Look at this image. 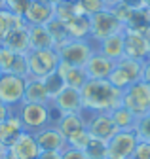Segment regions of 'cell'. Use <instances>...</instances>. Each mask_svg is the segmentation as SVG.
<instances>
[{
    "mask_svg": "<svg viewBox=\"0 0 150 159\" xmlns=\"http://www.w3.org/2000/svg\"><path fill=\"white\" fill-rule=\"evenodd\" d=\"M67 25V30H68V36L70 38H76V40H86L89 38V17L87 15H76L72 17L70 21L65 23Z\"/></svg>",
    "mask_w": 150,
    "mask_h": 159,
    "instance_id": "cell-24",
    "label": "cell"
},
{
    "mask_svg": "<svg viewBox=\"0 0 150 159\" xmlns=\"http://www.w3.org/2000/svg\"><path fill=\"white\" fill-rule=\"evenodd\" d=\"M131 159H150V140H139Z\"/></svg>",
    "mask_w": 150,
    "mask_h": 159,
    "instance_id": "cell-37",
    "label": "cell"
},
{
    "mask_svg": "<svg viewBox=\"0 0 150 159\" xmlns=\"http://www.w3.org/2000/svg\"><path fill=\"white\" fill-rule=\"evenodd\" d=\"M42 84H44V87H46L49 98H53L57 93H61L63 87H65V82H63V78L57 74V70L51 72V74H48L46 78H42Z\"/></svg>",
    "mask_w": 150,
    "mask_h": 159,
    "instance_id": "cell-29",
    "label": "cell"
},
{
    "mask_svg": "<svg viewBox=\"0 0 150 159\" xmlns=\"http://www.w3.org/2000/svg\"><path fill=\"white\" fill-rule=\"evenodd\" d=\"M48 2H49V4H53V6H57L59 2H63V0H48Z\"/></svg>",
    "mask_w": 150,
    "mask_h": 159,
    "instance_id": "cell-44",
    "label": "cell"
},
{
    "mask_svg": "<svg viewBox=\"0 0 150 159\" xmlns=\"http://www.w3.org/2000/svg\"><path fill=\"white\" fill-rule=\"evenodd\" d=\"M15 114L19 116L21 125L29 133H36L51 123V108L49 104H34V102H21L15 108Z\"/></svg>",
    "mask_w": 150,
    "mask_h": 159,
    "instance_id": "cell-3",
    "label": "cell"
},
{
    "mask_svg": "<svg viewBox=\"0 0 150 159\" xmlns=\"http://www.w3.org/2000/svg\"><path fill=\"white\" fill-rule=\"evenodd\" d=\"M114 65H116L114 61H110L103 53L95 51L89 57V61L84 65V70H86L87 80H108L110 72L114 70Z\"/></svg>",
    "mask_w": 150,
    "mask_h": 159,
    "instance_id": "cell-15",
    "label": "cell"
},
{
    "mask_svg": "<svg viewBox=\"0 0 150 159\" xmlns=\"http://www.w3.org/2000/svg\"><path fill=\"white\" fill-rule=\"evenodd\" d=\"M55 17V6L49 4L48 0H30L23 13V21L27 27H38V25H48Z\"/></svg>",
    "mask_w": 150,
    "mask_h": 159,
    "instance_id": "cell-10",
    "label": "cell"
},
{
    "mask_svg": "<svg viewBox=\"0 0 150 159\" xmlns=\"http://www.w3.org/2000/svg\"><path fill=\"white\" fill-rule=\"evenodd\" d=\"M4 155H6V148H4V146H2V144H0V159H2V157H4Z\"/></svg>",
    "mask_w": 150,
    "mask_h": 159,
    "instance_id": "cell-43",
    "label": "cell"
},
{
    "mask_svg": "<svg viewBox=\"0 0 150 159\" xmlns=\"http://www.w3.org/2000/svg\"><path fill=\"white\" fill-rule=\"evenodd\" d=\"M49 95L42 84V80L36 78H27V85H25V95H23V102H34V104H49Z\"/></svg>",
    "mask_w": 150,
    "mask_h": 159,
    "instance_id": "cell-21",
    "label": "cell"
},
{
    "mask_svg": "<svg viewBox=\"0 0 150 159\" xmlns=\"http://www.w3.org/2000/svg\"><path fill=\"white\" fill-rule=\"evenodd\" d=\"M12 114H13V108H10V106H6V104L0 102V123L6 121V119H8Z\"/></svg>",
    "mask_w": 150,
    "mask_h": 159,
    "instance_id": "cell-40",
    "label": "cell"
},
{
    "mask_svg": "<svg viewBox=\"0 0 150 159\" xmlns=\"http://www.w3.org/2000/svg\"><path fill=\"white\" fill-rule=\"evenodd\" d=\"M59 59L67 65H72V66H82L89 61V57L97 51V44L93 40L86 38V40H76V38H70L67 42L59 44L55 48Z\"/></svg>",
    "mask_w": 150,
    "mask_h": 159,
    "instance_id": "cell-2",
    "label": "cell"
},
{
    "mask_svg": "<svg viewBox=\"0 0 150 159\" xmlns=\"http://www.w3.org/2000/svg\"><path fill=\"white\" fill-rule=\"evenodd\" d=\"M76 15H82L78 6H76V0H63V2H59L55 6V19H59L63 23L70 21V19L76 17Z\"/></svg>",
    "mask_w": 150,
    "mask_h": 159,
    "instance_id": "cell-27",
    "label": "cell"
},
{
    "mask_svg": "<svg viewBox=\"0 0 150 159\" xmlns=\"http://www.w3.org/2000/svg\"><path fill=\"white\" fill-rule=\"evenodd\" d=\"M61 159H87V155H86V152H82V150H74V148H65L63 152H61Z\"/></svg>",
    "mask_w": 150,
    "mask_h": 159,
    "instance_id": "cell-38",
    "label": "cell"
},
{
    "mask_svg": "<svg viewBox=\"0 0 150 159\" xmlns=\"http://www.w3.org/2000/svg\"><path fill=\"white\" fill-rule=\"evenodd\" d=\"M139 136V140H150V114L137 119V125L133 129Z\"/></svg>",
    "mask_w": 150,
    "mask_h": 159,
    "instance_id": "cell-34",
    "label": "cell"
},
{
    "mask_svg": "<svg viewBox=\"0 0 150 159\" xmlns=\"http://www.w3.org/2000/svg\"><path fill=\"white\" fill-rule=\"evenodd\" d=\"M19 53L8 49L6 46H0V74H12L13 63Z\"/></svg>",
    "mask_w": 150,
    "mask_h": 159,
    "instance_id": "cell-32",
    "label": "cell"
},
{
    "mask_svg": "<svg viewBox=\"0 0 150 159\" xmlns=\"http://www.w3.org/2000/svg\"><path fill=\"white\" fill-rule=\"evenodd\" d=\"M34 138L40 146V152H63L67 148V140L55 125H48L40 131H36Z\"/></svg>",
    "mask_w": 150,
    "mask_h": 159,
    "instance_id": "cell-14",
    "label": "cell"
},
{
    "mask_svg": "<svg viewBox=\"0 0 150 159\" xmlns=\"http://www.w3.org/2000/svg\"><path fill=\"white\" fill-rule=\"evenodd\" d=\"M84 116H86V131L89 133L91 138H95V140L108 142L110 138L120 131L114 125V121H112L110 114H105V112H87V110H84Z\"/></svg>",
    "mask_w": 150,
    "mask_h": 159,
    "instance_id": "cell-7",
    "label": "cell"
},
{
    "mask_svg": "<svg viewBox=\"0 0 150 159\" xmlns=\"http://www.w3.org/2000/svg\"><path fill=\"white\" fill-rule=\"evenodd\" d=\"M0 46H6L8 49L15 51V53H23L27 55L30 51V42H29V27L27 25H21V27H17L13 29L4 40H2V44Z\"/></svg>",
    "mask_w": 150,
    "mask_h": 159,
    "instance_id": "cell-18",
    "label": "cell"
},
{
    "mask_svg": "<svg viewBox=\"0 0 150 159\" xmlns=\"http://www.w3.org/2000/svg\"><path fill=\"white\" fill-rule=\"evenodd\" d=\"M124 46H125V57L135 59L139 63L148 61L150 57V48L144 40V34L141 30L125 29L124 30Z\"/></svg>",
    "mask_w": 150,
    "mask_h": 159,
    "instance_id": "cell-11",
    "label": "cell"
},
{
    "mask_svg": "<svg viewBox=\"0 0 150 159\" xmlns=\"http://www.w3.org/2000/svg\"><path fill=\"white\" fill-rule=\"evenodd\" d=\"M122 106H125L129 112H133L137 117H143L150 114V85L143 80L131 84L122 93Z\"/></svg>",
    "mask_w": 150,
    "mask_h": 159,
    "instance_id": "cell-6",
    "label": "cell"
},
{
    "mask_svg": "<svg viewBox=\"0 0 150 159\" xmlns=\"http://www.w3.org/2000/svg\"><path fill=\"white\" fill-rule=\"evenodd\" d=\"M55 127L59 129V133L63 134L65 140H68L70 136L78 134L80 131L86 129V116H84V110L78 112V114H63L59 117V121L55 123Z\"/></svg>",
    "mask_w": 150,
    "mask_h": 159,
    "instance_id": "cell-17",
    "label": "cell"
},
{
    "mask_svg": "<svg viewBox=\"0 0 150 159\" xmlns=\"http://www.w3.org/2000/svg\"><path fill=\"white\" fill-rule=\"evenodd\" d=\"M6 153L12 157V159H38L40 155V146L34 138V133H29V131H23L17 140L6 150Z\"/></svg>",
    "mask_w": 150,
    "mask_h": 159,
    "instance_id": "cell-12",
    "label": "cell"
},
{
    "mask_svg": "<svg viewBox=\"0 0 150 159\" xmlns=\"http://www.w3.org/2000/svg\"><path fill=\"white\" fill-rule=\"evenodd\" d=\"M122 93L108 80H87L80 89L82 104L87 112H105L110 114L114 108L122 106Z\"/></svg>",
    "mask_w": 150,
    "mask_h": 159,
    "instance_id": "cell-1",
    "label": "cell"
},
{
    "mask_svg": "<svg viewBox=\"0 0 150 159\" xmlns=\"http://www.w3.org/2000/svg\"><path fill=\"white\" fill-rule=\"evenodd\" d=\"M143 82L150 85V59L144 61V65H143Z\"/></svg>",
    "mask_w": 150,
    "mask_h": 159,
    "instance_id": "cell-41",
    "label": "cell"
},
{
    "mask_svg": "<svg viewBox=\"0 0 150 159\" xmlns=\"http://www.w3.org/2000/svg\"><path fill=\"white\" fill-rule=\"evenodd\" d=\"M97 51L103 53L105 57H108L110 61L118 63L120 59L125 57V46H124V32L112 34L101 42H97Z\"/></svg>",
    "mask_w": 150,
    "mask_h": 159,
    "instance_id": "cell-16",
    "label": "cell"
},
{
    "mask_svg": "<svg viewBox=\"0 0 150 159\" xmlns=\"http://www.w3.org/2000/svg\"><path fill=\"white\" fill-rule=\"evenodd\" d=\"M120 2L124 6H127L129 10H143L144 4H143V0H120Z\"/></svg>",
    "mask_w": 150,
    "mask_h": 159,
    "instance_id": "cell-39",
    "label": "cell"
},
{
    "mask_svg": "<svg viewBox=\"0 0 150 159\" xmlns=\"http://www.w3.org/2000/svg\"><path fill=\"white\" fill-rule=\"evenodd\" d=\"M110 117L112 121H114V125L120 129V131H133L135 125H137V116L133 112H129L125 106H118L110 112Z\"/></svg>",
    "mask_w": 150,
    "mask_h": 159,
    "instance_id": "cell-23",
    "label": "cell"
},
{
    "mask_svg": "<svg viewBox=\"0 0 150 159\" xmlns=\"http://www.w3.org/2000/svg\"><path fill=\"white\" fill-rule=\"evenodd\" d=\"M25 85L27 78H19L15 74H0V102L15 110L23 102Z\"/></svg>",
    "mask_w": 150,
    "mask_h": 159,
    "instance_id": "cell-8",
    "label": "cell"
},
{
    "mask_svg": "<svg viewBox=\"0 0 150 159\" xmlns=\"http://www.w3.org/2000/svg\"><path fill=\"white\" fill-rule=\"evenodd\" d=\"M89 140H91V136H89V133L84 129V131H80L78 134L70 136L68 140H67V146H68V148H74V150H82V152H84V150L87 148Z\"/></svg>",
    "mask_w": 150,
    "mask_h": 159,
    "instance_id": "cell-33",
    "label": "cell"
},
{
    "mask_svg": "<svg viewBox=\"0 0 150 159\" xmlns=\"http://www.w3.org/2000/svg\"><path fill=\"white\" fill-rule=\"evenodd\" d=\"M139 144V136L135 131H118L106 142L108 159H131Z\"/></svg>",
    "mask_w": 150,
    "mask_h": 159,
    "instance_id": "cell-9",
    "label": "cell"
},
{
    "mask_svg": "<svg viewBox=\"0 0 150 159\" xmlns=\"http://www.w3.org/2000/svg\"><path fill=\"white\" fill-rule=\"evenodd\" d=\"M12 74L19 76V78H29V66H27V57L23 53L17 55L15 63H13V68H12Z\"/></svg>",
    "mask_w": 150,
    "mask_h": 159,
    "instance_id": "cell-35",
    "label": "cell"
},
{
    "mask_svg": "<svg viewBox=\"0 0 150 159\" xmlns=\"http://www.w3.org/2000/svg\"><path fill=\"white\" fill-rule=\"evenodd\" d=\"M143 4H144V8H150V0H143Z\"/></svg>",
    "mask_w": 150,
    "mask_h": 159,
    "instance_id": "cell-46",
    "label": "cell"
},
{
    "mask_svg": "<svg viewBox=\"0 0 150 159\" xmlns=\"http://www.w3.org/2000/svg\"><path fill=\"white\" fill-rule=\"evenodd\" d=\"M146 19H148V27H150V8H146Z\"/></svg>",
    "mask_w": 150,
    "mask_h": 159,
    "instance_id": "cell-45",
    "label": "cell"
},
{
    "mask_svg": "<svg viewBox=\"0 0 150 159\" xmlns=\"http://www.w3.org/2000/svg\"><path fill=\"white\" fill-rule=\"evenodd\" d=\"M76 6L80 10L82 15H95L103 10H106V4H105V0H76Z\"/></svg>",
    "mask_w": 150,
    "mask_h": 159,
    "instance_id": "cell-30",
    "label": "cell"
},
{
    "mask_svg": "<svg viewBox=\"0 0 150 159\" xmlns=\"http://www.w3.org/2000/svg\"><path fill=\"white\" fill-rule=\"evenodd\" d=\"M25 57L29 66V78H36V80H42L48 74L55 72L61 61L55 49H30Z\"/></svg>",
    "mask_w": 150,
    "mask_h": 159,
    "instance_id": "cell-4",
    "label": "cell"
},
{
    "mask_svg": "<svg viewBox=\"0 0 150 159\" xmlns=\"http://www.w3.org/2000/svg\"><path fill=\"white\" fill-rule=\"evenodd\" d=\"M6 6V0H0V8H4Z\"/></svg>",
    "mask_w": 150,
    "mask_h": 159,
    "instance_id": "cell-47",
    "label": "cell"
},
{
    "mask_svg": "<svg viewBox=\"0 0 150 159\" xmlns=\"http://www.w3.org/2000/svg\"><path fill=\"white\" fill-rule=\"evenodd\" d=\"M49 104L59 110L61 114H78L84 110V104H82V95H80V89H72V87H63L61 93H57Z\"/></svg>",
    "mask_w": 150,
    "mask_h": 159,
    "instance_id": "cell-13",
    "label": "cell"
},
{
    "mask_svg": "<svg viewBox=\"0 0 150 159\" xmlns=\"http://www.w3.org/2000/svg\"><path fill=\"white\" fill-rule=\"evenodd\" d=\"M2 159H12V157H10V155H8V153H6V155H4V157H2Z\"/></svg>",
    "mask_w": 150,
    "mask_h": 159,
    "instance_id": "cell-48",
    "label": "cell"
},
{
    "mask_svg": "<svg viewBox=\"0 0 150 159\" xmlns=\"http://www.w3.org/2000/svg\"><path fill=\"white\" fill-rule=\"evenodd\" d=\"M48 27V30L51 32V36H53V40H55V44H63V42H67V40H70V36H68V30H67V25L63 23V21H59V19H51V21L46 25ZM55 46V48H57Z\"/></svg>",
    "mask_w": 150,
    "mask_h": 159,
    "instance_id": "cell-28",
    "label": "cell"
},
{
    "mask_svg": "<svg viewBox=\"0 0 150 159\" xmlns=\"http://www.w3.org/2000/svg\"><path fill=\"white\" fill-rule=\"evenodd\" d=\"M23 131H25V129H23V125H21V119H19V116H17L15 110H13V114L6 119V121L0 123V144L8 150V148L17 140V136H19Z\"/></svg>",
    "mask_w": 150,
    "mask_h": 159,
    "instance_id": "cell-19",
    "label": "cell"
},
{
    "mask_svg": "<svg viewBox=\"0 0 150 159\" xmlns=\"http://www.w3.org/2000/svg\"><path fill=\"white\" fill-rule=\"evenodd\" d=\"M38 159H61V152H40Z\"/></svg>",
    "mask_w": 150,
    "mask_h": 159,
    "instance_id": "cell-42",
    "label": "cell"
},
{
    "mask_svg": "<svg viewBox=\"0 0 150 159\" xmlns=\"http://www.w3.org/2000/svg\"><path fill=\"white\" fill-rule=\"evenodd\" d=\"M57 74L63 78L65 85H67V87H72V89H82L84 84L87 82L86 70H84L82 66H72V65H67V63H63V61H59Z\"/></svg>",
    "mask_w": 150,
    "mask_h": 159,
    "instance_id": "cell-20",
    "label": "cell"
},
{
    "mask_svg": "<svg viewBox=\"0 0 150 159\" xmlns=\"http://www.w3.org/2000/svg\"><path fill=\"white\" fill-rule=\"evenodd\" d=\"M87 159H108V152H106V142H101V140H95L91 138L87 148L84 150Z\"/></svg>",
    "mask_w": 150,
    "mask_h": 159,
    "instance_id": "cell-31",
    "label": "cell"
},
{
    "mask_svg": "<svg viewBox=\"0 0 150 159\" xmlns=\"http://www.w3.org/2000/svg\"><path fill=\"white\" fill-rule=\"evenodd\" d=\"M148 59H150V57H148Z\"/></svg>",
    "mask_w": 150,
    "mask_h": 159,
    "instance_id": "cell-49",
    "label": "cell"
},
{
    "mask_svg": "<svg viewBox=\"0 0 150 159\" xmlns=\"http://www.w3.org/2000/svg\"><path fill=\"white\" fill-rule=\"evenodd\" d=\"M143 65L144 63H139V61H135V59H129V57H124V59H120V61L116 63V66L122 68L124 74L131 80V84L143 80Z\"/></svg>",
    "mask_w": 150,
    "mask_h": 159,
    "instance_id": "cell-26",
    "label": "cell"
},
{
    "mask_svg": "<svg viewBox=\"0 0 150 159\" xmlns=\"http://www.w3.org/2000/svg\"><path fill=\"white\" fill-rule=\"evenodd\" d=\"M30 4V0H6V10H10L12 13H15V15H19V17H23V13H25V10H27V6Z\"/></svg>",
    "mask_w": 150,
    "mask_h": 159,
    "instance_id": "cell-36",
    "label": "cell"
},
{
    "mask_svg": "<svg viewBox=\"0 0 150 159\" xmlns=\"http://www.w3.org/2000/svg\"><path fill=\"white\" fill-rule=\"evenodd\" d=\"M89 40H93V42H101V40L112 36V34H118V32H124L125 27L124 23L120 21V19L112 13V10H103L95 15L89 17Z\"/></svg>",
    "mask_w": 150,
    "mask_h": 159,
    "instance_id": "cell-5",
    "label": "cell"
},
{
    "mask_svg": "<svg viewBox=\"0 0 150 159\" xmlns=\"http://www.w3.org/2000/svg\"><path fill=\"white\" fill-rule=\"evenodd\" d=\"M29 42L30 49H55V46H57L46 25L29 27Z\"/></svg>",
    "mask_w": 150,
    "mask_h": 159,
    "instance_id": "cell-22",
    "label": "cell"
},
{
    "mask_svg": "<svg viewBox=\"0 0 150 159\" xmlns=\"http://www.w3.org/2000/svg\"><path fill=\"white\" fill-rule=\"evenodd\" d=\"M21 25H25L23 17L12 13V11L6 10V8H0V44H2V40H4L13 29L21 27Z\"/></svg>",
    "mask_w": 150,
    "mask_h": 159,
    "instance_id": "cell-25",
    "label": "cell"
}]
</instances>
